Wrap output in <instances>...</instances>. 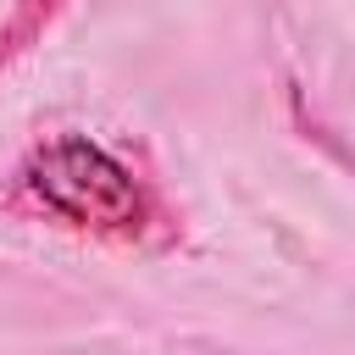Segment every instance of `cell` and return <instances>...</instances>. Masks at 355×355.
<instances>
[{"label":"cell","instance_id":"6da1fadb","mask_svg":"<svg viewBox=\"0 0 355 355\" xmlns=\"http://www.w3.org/2000/svg\"><path fill=\"white\" fill-rule=\"evenodd\" d=\"M17 189L44 216L72 222V227H94L105 239H139L144 222H155L144 183L83 133H55V139L33 144L17 166Z\"/></svg>","mask_w":355,"mask_h":355}]
</instances>
